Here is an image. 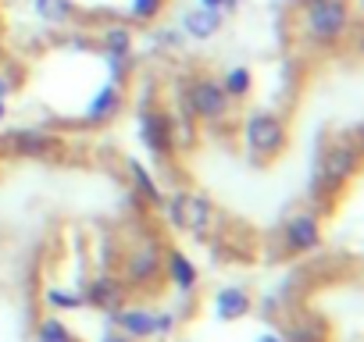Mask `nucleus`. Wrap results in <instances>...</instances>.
<instances>
[{"mask_svg":"<svg viewBox=\"0 0 364 342\" xmlns=\"http://www.w3.org/2000/svg\"><path fill=\"white\" fill-rule=\"evenodd\" d=\"M300 40L314 50H336L353 33V4L350 0H304L300 15Z\"/></svg>","mask_w":364,"mask_h":342,"instance_id":"1","label":"nucleus"},{"mask_svg":"<svg viewBox=\"0 0 364 342\" xmlns=\"http://www.w3.org/2000/svg\"><path fill=\"white\" fill-rule=\"evenodd\" d=\"M240 143H243L250 160L268 164V160H275L286 150L289 128H286L282 114H275V111H250L243 118V125H240Z\"/></svg>","mask_w":364,"mask_h":342,"instance_id":"2","label":"nucleus"},{"mask_svg":"<svg viewBox=\"0 0 364 342\" xmlns=\"http://www.w3.org/2000/svg\"><path fill=\"white\" fill-rule=\"evenodd\" d=\"M182 107H186L190 118H200L204 125H218L229 114L232 100L225 96V89L215 75H193L182 86Z\"/></svg>","mask_w":364,"mask_h":342,"instance_id":"3","label":"nucleus"},{"mask_svg":"<svg viewBox=\"0 0 364 342\" xmlns=\"http://www.w3.org/2000/svg\"><path fill=\"white\" fill-rule=\"evenodd\" d=\"M357 167H360V153L353 143H332L325 146L321 160H318V171H314V182L311 189L321 197V193H336L343 189L353 175H357Z\"/></svg>","mask_w":364,"mask_h":342,"instance_id":"4","label":"nucleus"},{"mask_svg":"<svg viewBox=\"0 0 364 342\" xmlns=\"http://www.w3.org/2000/svg\"><path fill=\"white\" fill-rule=\"evenodd\" d=\"M136 136H139L143 150L157 160H168L175 153V118L168 111L143 104L139 114H136Z\"/></svg>","mask_w":364,"mask_h":342,"instance_id":"5","label":"nucleus"},{"mask_svg":"<svg viewBox=\"0 0 364 342\" xmlns=\"http://www.w3.org/2000/svg\"><path fill=\"white\" fill-rule=\"evenodd\" d=\"M161 207L168 211L175 228H186V232H197V236L208 232V225L215 218V207H211V200L204 193H175Z\"/></svg>","mask_w":364,"mask_h":342,"instance_id":"6","label":"nucleus"},{"mask_svg":"<svg viewBox=\"0 0 364 342\" xmlns=\"http://www.w3.org/2000/svg\"><path fill=\"white\" fill-rule=\"evenodd\" d=\"M4 146H8V153H15V157H50V153L61 150V139H58L54 132H47V128H33V125H29V128L8 132Z\"/></svg>","mask_w":364,"mask_h":342,"instance_id":"7","label":"nucleus"},{"mask_svg":"<svg viewBox=\"0 0 364 342\" xmlns=\"http://www.w3.org/2000/svg\"><path fill=\"white\" fill-rule=\"evenodd\" d=\"M122 104H125V86L107 79L90 96V104H86V125H107V121H114L122 114Z\"/></svg>","mask_w":364,"mask_h":342,"instance_id":"8","label":"nucleus"},{"mask_svg":"<svg viewBox=\"0 0 364 342\" xmlns=\"http://www.w3.org/2000/svg\"><path fill=\"white\" fill-rule=\"evenodd\" d=\"M282 243H286L289 253H311V250H318V243H321V225H318V218H314L311 211L293 214V218L286 221V228H282Z\"/></svg>","mask_w":364,"mask_h":342,"instance_id":"9","label":"nucleus"},{"mask_svg":"<svg viewBox=\"0 0 364 342\" xmlns=\"http://www.w3.org/2000/svg\"><path fill=\"white\" fill-rule=\"evenodd\" d=\"M218 29H222V11L218 8H190L186 15H182V36H190V40H211V36H218Z\"/></svg>","mask_w":364,"mask_h":342,"instance_id":"10","label":"nucleus"},{"mask_svg":"<svg viewBox=\"0 0 364 342\" xmlns=\"http://www.w3.org/2000/svg\"><path fill=\"white\" fill-rule=\"evenodd\" d=\"M161 264H164V260H161L157 246H154V243H143V246H136V250L125 257V278L136 282V285H139V282H150V278L161 271Z\"/></svg>","mask_w":364,"mask_h":342,"instance_id":"11","label":"nucleus"},{"mask_svg":"<svg viewBox=\"0 0 364 342\" xmlns=\"http://www.w3.org/2000/svg\"><path fill=\"white\" fill-rule=\"evenodd\" d=\"M125 175H129V182H132V189H136V197H139V200H146V204H154V207H161V204H164L161 186L154 182L150 171L139 164V157H125Z\"/></svg>","mask_w":364,"mask_h":342,"instance_id":"12","label":"nucleus"},{"mask_svg":"<svg viewBox=\"0 0 364 342\" xmlns=\"http://www.w3.org/2000/svg\"><path fill=\"white\" fill-rule=\"evenodd\" d=\"M215 314H218L222 321H240V317L250 314V296H247L243 289L229 285V289H222V292L215 296Z\"/></svg>","mask_w":364,"mask_h":342,"instance_id":"13","label":"nucleus"},{"mask_svg":"<svg viewBox=\"0 0 364 342\" xmlns=\"http://www.w3.org/2000/svg\"><path fill=\"white\" fill-rule=\"evenodd\" d=\"M168 278L178 292H190L197 285V264L186 257V253H178V250H168Z\"/></svg>","mask_w":364,"mask_h":342,"instance_id":"14","label":"nucleus"},{"mask_svg":"<svg viewBox=\"0 0 364 342\" xmlns=\"http://www.w3.org/2000/svg\"><path fill=\"white\" fill-rule=\"evenodd\" d=\"M33 11L47 26H68L75 18V0H33Z\"/></svg>","mask_w":364,"mask_h":342,"instance_id":"15","label":"nucleus"},{"mask_svg":"<svg viewBox=\"0 0 364 342\" xmlns=\"http://www.w3.org/2000/svg\"><path fill=\"white\" fill-rule=\"evenodd\" d=\"M218 82H222V89H225V96H229L232 104H240V100H247V96L254 93V75H250L247 65H232Z\"/></svg>","mask_w":364,"mask_h":342,"instance_id":"16","label":"nucleus"},{"mask_svg":"<svg viewBox=\"0 0 364 342\" xmlns=\"http://www.w3.org/2000/svg\"><path fill=\"white\" fill-rule=\"evenodd\" d=\"M114 321L122 324L125 335H139V338L157 335V331H154V314H150V310H118Z\"/></svg>","mask_w":364,"mask_h":342,"instance_id":"17","label":"nucleus"},{"mask_svg":"<svg viewBox=\"0 0 364 342\" xmlns=\"http://www.w3.org/2000/svg\"><path fill=\"white\" fill-rule=\"evenodd\" d=\"M164 4H168V0H129V4H125V15H129L132 22L146 26V22H154V18L164 11Z\"/></svg>","mask_w":364,"mask_h":342,"instance_id":"18","label":"nucleus"},{"mask_svg":"<svg viewBox=\"0 0 364 342\" xmlns=\"http://www.w3.org/2000/svg\"><path fill=\"white\" fill-rule=\"evenodd\" d=\"M86 299H90V303H97V307H111V303L118 299V285H114L111 278H97V282L90 285Z\"/></svg>","mask_w":364,"mask_h":342,"instance_id":"19","label":"nucleus"},{"mask_svg":"<svg viewBox=\"0 0 364 342\" xmlns=\"http://www.w3.org/2000/svg\"><path fill=\"white\" fill-rule=\"evenodd\" d=\"M40 342H75V335L65 328V321L47 317V321L40 324Z\"/></svg>","mask_w":364,"mask_h":342,"instance_id":"20","label":"nucleus"},{"mask_svg":"<svg viewBox=\"0 0 364 342\" xmlns=\"http://www.w3.org/2000/svg\"><path fill=\"white\" fill-rule=\"evenodd\" d=\"M47 303H50V307H79L82 296H72V292H65V289H47Z\"/></svg>","mask_w":364,"mask_h":342,"instance_id":"21","label":"nucleus"},{"mask_svg":"<svg viewBox=\"0 0 364 342\" xmlns=\"http://www.w3.org/2000/svg\"><path fill=\"white\" fill-rule=\"evenodd\" d=\"M15 89V79L8 72H0V100H8V93Z\"/></svg>","mask_w":364,"mask_h":342,"instance_id":"22","label":"nucleus"},{"mask_svg":"<svg viewBox=\"0 0 364 342\" xmlns=\"http://www.w3.org/2000/svg\"><path fill=\"white\" fill-rule=\"evenodd\" d=\"M197 4H200V8H218V11H222V0H197Z\"/></svg>","mask_w":364,"mask_h":342,"instance_id":"23","label":"nucleus"},{"mask_svg":"<svg viewBox=\"0 0 364 342\" xmlns=\"http://www.w3.org/2000/svg\"><path fill=\"white\" fill-rule=\"evenodd\" d=\"M222 8H225V11H236V8H240V0H222Z\"/></svg>","mask_w":364,"mask_h":342,"instance_id":"24","label":"nucleus"},{"mask_svg":"<svg viewBox=\"0 0 364 342\" xmlns=\"http://www.w3.org/2000/svg\"><path fill=\"white\" fill-rule=\"evenodd\" d=\"M257 342H282V338H279V335H272V331H264V335H261Z\"/></svg>","mask_w":364,"mask_h":342,"instance_id":"25","label":"nucleus"},{"mask_svg":"<svg viewBox=\"0 0 364 342\" xmlns=\"http://www.w3.org/2000/svg\"><path fill=\"white\" fill-rule=\"evenodd\" d=\"M104 342H129V338H125V335H107Z\"/></svg>","mask_w":364,"mask_h":342,"instance_id":"26","label":"nucleus"},{"mask_svg":"<svg viewBox=\"0 0 364 342\" xmlns=\"http://www.w3.org/2000/svg\"><path fill=\"white\" fill-rule=\"evenodd\" d=\"M4 118H8V104H4V100H0V121H4Z\"/></svg>","mask_w":364,"mask_h":342,"instance_id":"27","label":"nucleus"},{"mask_svg":"<svg viewBox=\"0 0 364 342\" xmlns=\"http://www.w3.org/2000/svg\"><path fill=\"white\" fill-rule=\"evenodd\" d=\"M279 4H300V0H279Z\"/></svg>","mask_w":364,"mask_h":342,"instance_id":"28","label":"nucleus"}]
</instances>
